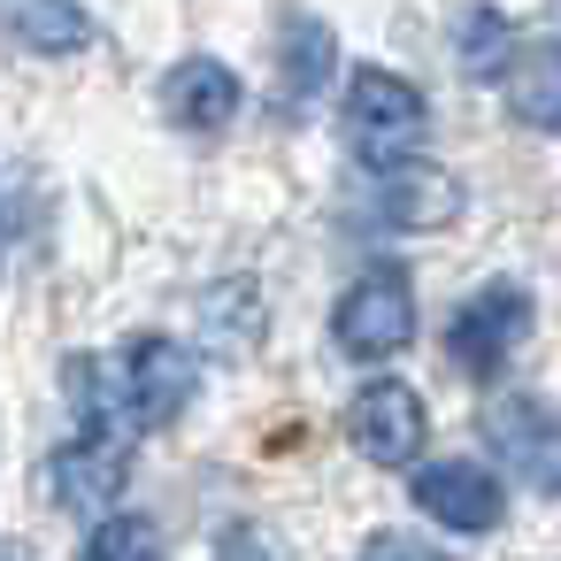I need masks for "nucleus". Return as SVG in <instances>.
I'll use <instances>...</instances> for the list:
<instances>
[{
  "instance_id": "17",
  "label": "nucleus",
  "mask_w": 561,
  "mask_h": 561,
  "mask_svg": "<svg viewBox=\"0 0 561 561\" xmlns=\"http://www.w3.org/2000/svg\"><path fill=\"white\" fill-rule=\"evenodd\" d=\"M216 561H277V553H270V546H262V538H231V546H224V553H216Z\"/></svg>"
},
{
  "instance_id": "12",
  "label": "nucleus",
  "mask_w": 561,
  "mask_h": 561,
  "mask_svg": "<svg viewBox=\"0 0 561 561\" xmlns=\"http://www.w3.org/2000/svg\"><path fill=\"white\" fill-rule=\"evenodd\" d=\"M500 101L523 131H561V47L538 39V47H515L500 62Z\"/></svg>"
},
{
  "instance_id": "4",
  "label": "nucleus",
  "mask_w": 561,
  "mask_h": 561,
  "mask_svg": "<svg viewBox=\"0 0 561 561\" xmlns=\"http://www.w3.org/2000/svg\"><path fill=\"white\" fill-rule=\"evenodd\" d=\"M408 339H415V285H408V270H392V262L362 270L339 293V308H331V346L354 354V362H385Z\"/></svg>"
},
{
  "instance_id": "19",
  "label": "nucleus",
  "mask_w": 561,
  "mask_h": 561,
  "mask_svg": "<svg viewBox=\"0 0 561 561\" xmlns=\"http://www.w3.org/2000/svg\"><path fill=\"white\" fill-rule=\"evenodd\" d=\"M0 239H9V224H0Z\"/></svg>"
},
{
  "instance_id": "2",
  "label": "nucleus",
  "mask_w": 561,
  "mask_h": 561,
  "mask_svg": "<svg viewBox=\"0 0 561 561\" xmlns=\"http://www.w3.org/2000/svg\"><path fill=\"white\" fill-rule=\"evenodd\" d=\"M339 131H346V147H354V162L377 170V162L423 154V139H431V101H423L400 70L362 62V70L346 78V93H339Z\"/></svg>"
},
{
  "instance_id": "5",
  "label": "nucleus",
  "mask_w": 561,
  "mask_h": 561,
  "mask_svg": "<svg viewBox=\"0 0 561 561\" xmlns=\"http://www.w3.org/2000/svg\"><path fill=\"white\" fill-rule=\"evenodd\" d=\"M454 216H461V178H446L423 154L377 162L362 185V224H377V231H446Z\"/></svg>"
},
{
  "instance_id": "14",
  "label": "nucleus",
  "mask_w": 561,
  "mask_h": 561,
  "mask_svg": "<svg viewBox=\"0 0 561 561\" xmlns=\"http://www.w3.org/2000/svg\"><path fill=\"white\" fill-rule=\"evenodd\" d=\"M78 561H162V523L116 500L108 515H93V530H85Z\"/></svg>"
},
{
  "instance_id": "3",
  "label": "nucleus",
  "mask_w": 561,
  "mask_h": 561,
  "mask_svg": "<svg viewBox=\"0 0 561 561\" xmlns=\"http://www.w3.org/2000/svg\"><path fill=\"white\" fill-rule=\"evenodd\" d=\"M484 446L507 461V477L538 500H561V408L538 392H492L477 415Z\"/></svg>"
},
{
  "instance_id": "9",
  "label": "nucleus",
  "mask_w": 561,
  "mask_h": 561,
  "mask_svg": "<svg viewBox=\"0 0 561 561\" xmlns=\"http://www.w3.org/2000/svg\"><path fill=\"white\" fill-rule=\"evenodd\" d=\"M415 515H431L438 530H454V538H484L500 515H507V484L484 469V461H423L415 469Z\"/></svg>"
},
{
  "instance_id": "13",
  "label": "nucleus",
  "mask_w": 561,
  "mask_h": 561,
  "mask_svg": "<svg viewBox=\"0 0 561 561\" xmlns=\"http://www.w3.org/2000/svg\"><path fill=\"white\" fill-rule=\"evenodd\" d=\"M0 24H9L16 47H32V55H47V62L93 47V16L78 9V0H0Z\"/></svg>"
},
{
  "instance_id": "8",
  "label": "nucleus",
  "mask_w": 561,
  "mask_h": 561,
  "mask_svg": "<svg viewBox=\"0 0 561 561\" xmlns=\"http://www.w3.org/2000/svg\"><path fill=\"white\" fill-rule=\"evenodd\" d=\"M346 438L362 461L377 469H408L431 438V415H423V392L400 385V377H369L354 400H346Z\"/></svg>"
},
{
  "instance_id": "6",
  "label": "nucleus",
  "mask_w": 561,
  "mask_h": 561,
  "mask_svg": "<svg viewBox=\"0 0 561 561\" xmlns=\"http://www.w3.org/2000/svg\"><path fill=\"white\" fill-rule=\"evenodd\" d=\"M530 293L523 285H484V293H469L461 308H454V323H446V362L461 369V377H500L507 369V354L530 339Z\"/></svg>"
},
{
  "instance_id": "16",
  "label": "nucleus",
  "mask_w": 561,
  "mask_h": 561,
  "mask_svg": "<svg viewBox=\"0 0 561 561\" xmlns=\"http://www.w3.org/2000/svg\"><path fill=\"white\" fill-rule=\"evenodd\" d=\"M362 561H454V553H438V546L415 538V530H369V538H362Z\"/></svg>"
},
{
  "instance_id": "18",
  "label": "nucleus",
  "mask_w": 561,
  "mask_h": 561,
  "mask_svg": "<svg viewBox=\"0 0 561 561\" xmlns=\"http://www.w3.org/2000/svg\"><path fill=\"white\" fill-rule=\"evenodd\" d=\"M0 561H16V553H9V546H0Z\"/></svg>"
},
{
  "instance_id": "7",
  "label": "nucleus",
  "mask_w": 561,
  "mask_h": 561,
  "mask_svg": "<svg viewBox=\"0 0 561 561\" xmlns=\"http://www.w3.org/2000/svg\"><path fill=\"white\" fill-rule=\"evenodd\" d=\"M131 431H116V423H78L62 446H55V469H47V484H55V500L70 507V515H108L116 500H124V484H131Z\"/></svg>"
},
{
  "instance_id": "11",
  "label": "nucleus",
  "mask_w": 561,
  "mask_h": 561,
  "mask_svg": "<svg viewBox=\"0 0 561 561\" xmlns=\"http://www.w3.org/2000/svg\"><path fill=\"white\" fill-rule=\"evenodd\" d=\"M331 78H339V39H331V24L293 16L285 39H277V101H285L293 116H308V108L331 93Z\"/></svg>"
},
{
  "instance_id": "1",
  "label": "nucleus",
  "mask_w": 561,
  "mask_h": 561,
  "mask_svg": "<svg viewBox=\"0 0 561 561\" xmlns=\"http://www.w3.org/2000/svg\"><path fill=\"white\" fill-rule=\"evenodd\" d=\"M201 392V354L170 331H147L116 354H85L70 362V408L78 423H116L131 438L162 431L185 415V400Z\"/></svg>"
},
{
  "instance_id": "10",
  "label": "nucleus",
  "mask_w": 561,
  "mask_h": 561,
  "mask_svg": "<svg viewBox=\"0 0 561 561\" xmlns=\"http://www.w3.org/2000/svg\"><path fill=\"white\" fill-rule=\"evenodd\" d=\"M239 108H247V85H239L231 62H216V55H185V62H170V78H162V116H170L178 131L216 139V131L239 124Z\"/></svg>"
},
{
  "instance_id": "15",
  "label": "nucleus",
  "mask_w": 561,
  "mask_h": 561,
  "mask_svg": "<svg viewBox=\"0 0 561 561\" xmlns=\"http://www.w3.org/2000/svg\"><path fill=\"white\" fill-rule=\"evenodd\" d=\"M507 55H515V24H507L500 9H469V16L454 24V62H461L469 78H500Z\"/></svg>"
}]
</instances>
